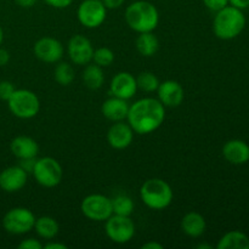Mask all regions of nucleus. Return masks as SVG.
I'll use <instances>...</instances> for the list:
<instances>
[{
	"label": "nucleus",
	"instance_id": "obj_1",
	"mask_svg": "<svg viewBox=\"0 0 249 249\" xmlns=\"http://www.w3.org/2000/svg\"><path fill=\"white\" fill-rule=\"evenodd\" d=\"M165 119V107L158 99L143 97L129 107L126 121L134 133L147 135L157 130Z\"/></svg>",
	"mask_w": 249,
	"mask_h": 249
},
{
	"label": "nucleus",
	"instance_id": "obj_2",
	"mask_svg": "<svg viewBox=\"0 0 249 249\" xmlns=\"http://www.w3.org/2000/svg\"><path fill=\"white\" fill-rule=\"evenodd\" d=\"M125 22L138 33L153 32L160 23V12L157 7L146 0H138L125 9Z\"/></svg>",
	"mask_w": 249,
	"mask_h": 249
},
{
	"label": "nucleus",
	"instance_id": "obj_3",
	"mask_svg": "<svg viewBox=\"0 0 249 249\" xmlns=\"http://www.w3.org/2000/svg\"><path fill=\"white\" fill-rule=\"evenodd\" d=\"M215 14L213 32L219 39L231 40L242 33L246 26V17L242 10L228 5Z\"/></svg>",
	"mask_w": 249,
	"mask_h": 249
},
{
	"label": "nucleus",
	"instance_id": "obj_4",
	"mask_svg": "<svg viewBox=\"0 0 249 249\" xmlns=\"http://www.w3.org/2000/svg\"><path fill=\"white\" fill-rule=\"evenodd\" d=\"M173 189L165 180L152 178L141 185L140 198L146 207L153 211H163L172 204Z\"/></svg>",
	"mask_w": 249,
	"mask_h": 249
},
{
	"label": "nucleus",
	"instance_id": "obj_5",
	"mask_svg": "<svg viewBox=\"0 0 249 249\" xmlns=\"http://www.w3.org/2000/svg\"><path fill=\"white\" fill-rule=\"evenodd\" d=\"M7 106L15 117L31 119L39 113L40 101L33 91L27 89H16L7 100Z\"/></svg>",
	"mask_w": 249,
	"mask_h": 249
},
{
	"label": "nucleus",
	"instance_id": "obj_6",
	"mask_svg": "<svg viewBox=\"0 0 249 249\" xmlns=\"http://www.w3.org/2000/svg\"><path fill=\"white\" fill-rule=\"evenodd\" d=\"M32 174L40 186L53 189L60 185L63 170L57 160L53 157H43L36 160Z\"/></svg>",
	"mask_w": 249,
	"mask_h": 249
},
{
	"label": "nucleus",
	"instance_id": "obj_7",
	"mask_svg": "<svg viewBox=\"0 0 249 249\" xmlns=\"http://www.w3.org/2000/svg\"><path fill=\"white\" fill-rule=\"evenodd\" d=\"M36 216L33 212L23 207H16L7 212L2 218V228L12 235H24L33 230Z\"/></svg>",
	"mask_w": 249,
	"mask_h": 249
},
{
	"label": "nucleus",
	"instance_id": "obj_8",
	"mask_svg": "<svg viewBox=\"0 0 249 249\" xmlns=\"http://www.w3.org/2000/svg\"><path fill=\"white\" fill-rule=\"evenodd\" d=\"M105 231L111 241L118 245H124L133 240L135 235V225L130 216L112 214L105 224Z\"/></svg>",
	"mask_w": 249,
	"mask_h": 249
},
{
	"label": "nucleus",
	"instance_id": "obj_9",
	"mask_svg": "<svg viewBox=\"0 0 249 249\" xmlns=\"http://www.w3.org/2000/svg\"><path fill=\"white\" fill-rule=\"evenodd\" d=\"M80 211H82L83 215L90 220L106 221L113 214L112 199L104 195H89L82 201Z\"/></svg>",
	"mask_w": 249,
	"mask_h": 249
},
{
	"label": "nucleus",
	"instance_id": "obj_10",
	"mask_svg": "<svg viewBox=\"0 0 249 249\" xmlns=\"http://www.w3.org/2000/svg\"><path fill=\"white\" fill-rule=\"evenodd\" d=\"M77 16L85 28H97L106 19L107 9L101 0H83L78 6Z\"/></svg>",
	"mask_w": 249,
	"mask_h": 249
},
{
	"label": "nucleus",
	"instance_id": "obj_11",
	"mask_svg": "<svg viewBox=\"0 0 249 249\" xmlns=\"http://www.w3.org/2000/svg\"><path fill=\"white\" fill-rule=\"evenodd\" d=\"M33 53L38 60L45 63H56L63 57L65 48L60 40L51 36H43L36 41Z\"/></svg>",
	"mask_w": 249,
	"mask_h": 249
},
{
	"label": "nucleus",
	"instance_id": "obj_12",
	"mask_svg": "<svg viewBox=\"0 0 249 249\" xmlns=\"http://www.w3.org/2000/svg\"><path fill=\"white\" fill-rule=\"evenodd\" d=\"M67 53L74 65L85 66L90 63V61H92L94 46L87 36L82 34H75L68 41Z\"/></svg>",
	"mask_w": 249,
	"mask_h": 249
},
{
	"label": "nucleus",
	"instance_id": "obj_13",
	"mask_svg": "<svg viewBox=\"0 0 249 249\" xmlns=\"http://www.w3.org/2000/svg\"><path fill=\"white\" fill-rule=\"evenodd\" d=\"M138 91L136 78L129 72H119L112 78L109 84V94L128 101Z\"/></svg>",
	"mask_w": 249,
	"mask_h": 249
},
{
	"label": "nucleus",
	"instance_id": "obj_14",
	"mask_svg": "<svg viewBox=\"0 0 249 249\" xmlns=\"http://www.w3.org/2000/svg\"><path fill=\"white\" fill-rule=\"evenodd\" d=\"M134 130L128 123L114 122L107 131V141L114 150H124L133 142Z\"/></svg>",
	"mask_w": 249,
	"mask_h": 249
},
{
	"label": "nucleus",
	"instance_id": "obj_15",
	"mask_svg": "<svg viewBox=\"0 0 249 249\" xmlns=\"http://www.w3.org/2000/svg\"><path fill=\"white\" fill-rule=\"evenodd\" d=\"M27 177L28 173L19 165L9 167L0 172V187L10 194L17 192L26 186Z\"/></svg>",
	"mask_w": 249,
	"mask_h": 249
},
{
	"label": "nucleus",
	"instance_id": "obj_16",
	"mask_svg": "<svg viewBox=\"0 0 249 249\" xmlns=\"http://www.w3.org/2000/svg\"><path fill=\"white\" fill-rule=\"evenodd\" d=\"M158 100L164 107H178L182 104L185 97L184 88L177 80H165L160 83L157 89Z\"/></svg>",
	"mask_w": 249,
	"mask_h": 249
},
{
	"label": "nucleus",
	"instance_id": "obj_17",
	"mask_svg": "<svg viewBox=\"0 0 249 249\" xmlns=\"http://www.w3.org/2000/svg\"><path fill=\"white\" fill-rule=\"evenodd\" d=\"M12 155L19 160L36 158L39 153V145L33 138L27 135L16 136L10 143Z\"/></svg>",
	"mask_w": 249,
	"mask_h": 249
},
{
	"label": "nucleus",
	"instance_id": "obj_18",
	"mask_svg": "<svg viewBox=\"0 0 249 249\" xmlns=\"http://www.w3.org/2000/svg\"><path fill=\"white\" fill-rule=\"evenodd\" d=\"M223 156L231 164H245L249 160V145L243 140L233 139L224 145Z\"/></svg>",
	"mask_w": 249,
	"mask_h": 249
},
{
	"label": "nucleus",
	"instance_id": "obj_19",
	"mask_svg": "<svg viewBox=\"0 0 249 249\" xmlns=\"http://www.w3.org/2000/svg\"><path fill=\"white\" fill-rule=\"evenodd\" d=\"M129 105L126 100L112 96L102 104L101 112L105 118L111 122H122L126 119L129 112Z\"/></svg>",
	"mask_w": 249,
	"mask_h": 249
},
{
	"label": "nucleus",
	"instance_id": "obj_20",
	"mask_svg": "<svg viewBox=\"0 0 249 249\" xmlns=\"http://www.w3.org/2000/svg\"><path fill=\"white\" fill-rule=\"evenodd\" d=\"M206 228V219L197 212H190L185 214L184 218L181 219V230L189 237H199L204 233Z\"/></svg>",
	"mask_w": 249,
	"mask_h": 249
},
{
	"label": "nucleus",
	"instance_id": "obj_21",
	"mask_svg": "<svg viewBox=\"0 0 249 249\" xmlns=\"http://www.w3.org/2000/svg\"><path fill=\"white\" fill-rule=\"evenodd\" d=\"M136 50L143 57H151L157 53L160 49V40L152 32H145V33H139L136 39Z\"/></svg>",
	"mask_w": 249,
	"mask_h": 249
},
{
	"label": "nucleus",
	"instance_id": "obj_22",
	"mask_svg": "<svg viewBox=\"0 0 249 249\" xmlns=\"http://www.w3.org/2000/svg\"><path fill=\"white\" fill-rule=\"evenodd\" d=\"M218 249H249V237L241 231H230L219 240Z\"/></svg>",
	"mask_w": 249,
	"mask_h": 249
},
{
	"label": "nucleus",
	"instance_id": "obj_23",
	"mask_svg": "<svg viewBox=\"0 0 249 249\" xmlns=\"http://www.w3.org/2000/svg\"><path fill=\"white\" fill-rule=\"evenodd\" d=\"M33 230L36 231L39 237L44 238V240H53L57 236L60 226H58L57 221L51 216H40V218L36 219Z\"/></svg>",
	"mask_w": 249,
	"mask_h": 249
},
{
	"label": "nucleus",
	"instance_id": "obj_24",
	"mask_svg": "<svg viewBox=\"0 0 249 249\" xmlns=\"http://www.w3.org/2000/svg\"><path fill=\"white\" fill-rule=\"evenodd\" d=\"M82 78L85 87H88L91 90L100 89L105 83V74L102 67L95 65V63H92V65L88 63L85 70L83 71Z\"/></svg>",
	"mask_w": 249,
	"mask_h": 249
},
{
	"label": "nucleus",
	"instance_id": "obj_25",
	"mask_svg": "<svg viewBox=\"0 0 249 249\" xmlns=\"http://www.w3.org/2000/svg\"><path fill=\"white\" fill-rule=\"evenodd\" d=\"M135 204L133 199L126 195H118L114 198H112V211L116 215L130 216L133 214Z\"/></svg>",
	"mask_w": 249,
	"mask_h": 249
},
{
	"label": "nucleus",
	"instance_id": "obj_26",
	"mask_svg": "<svg viewBox=\"0 0 249 249\" xmlns=\"http://www.w3.org/2000/svg\"><path fill=\"white\" fill-rule=\"evenodd\" d=\"M53 78L62 87H68L72 84L75 78L74 68L67 62H60L53 71Z\"/></svg>",
	"mask_w": 249,
	"mask_h": 249
},
{
	"label": "nucleus",
	"instance_id": "obj_27",
	"mask_svg": "<svg viewBox=\"0 0 249 249\" xmlns=\"http://www.w3.org/2000/svg\"><path fill=\"white\" fill-rule=\"evenodd\" d=\"M136 84H138V89L142 91L153 92L157 91L160 87V80L152 72H142L136 78Z\"/></svg>",
	"mask_w": 249,
	"mask_h": 249
},
{
	"label": "nucleus",
	"instance_id": "obj_28",
	"mask_svg": "<svg viewBox=\"0 0 249 249\" xmlns=\"http://www.w3.org/2000/svg\"><path fill=\"white\" fill-rule=\"evenodd\" d=\"M92 61L95 65L100 66V67H108L113 63L114 61V53L108 48H102L96 49L94 50V55H92Z\"/></svg>",
	"mask_w": 249,
	"mask_h": 249
},
{
	"label": "nucleus",
	"instance_id": "obj_29",
	"mask_svg": "<svg viewBox=\"0 0 249 249\" xmlns=\"http://www.w3.org/2000/svg\"><path fill=\"white\" fill-rule=\"evenodd\" d=\"M15 87L11 82H7V80H2L0 82V100H4V101H7V100L11 97V95L14 94Z\"/></svg>",
	"mask_w": 249,
	"mask_h": 249
},
{
	"label": "nucleus",
	"instance_id": "obj_30",
	"mask_svg": "<svg viewBox=\"0 0 249 249\" xmlns=\"http://www.w3.org/2000/svg\"><path fill=\"white\" fill-rule=\"evenodd\" d=\"M204 6L213 12L220 11L229 5V0H203Z\"/></svg>",
	"mask_w": 249,
	"mask_h": 249
},
{
	"label": "nucleus",
	"instance_id": "obj_31",
	"mask_svg": "<svg viewBox=\"0 0 249 249\" xmlns=\"http://www.w3.org/2000/svg\"><path fill=\"white\" fill-rule=\"evenodd\" d=\"M19 249H41L43 245L36 238H27L18 245Z\"/></svg>",
	"mask_w": 249,
	"mask_h": 249
},
{
	"label": "nucleus",
	"instance_id": "obj_32",
	"mask_svg": "<svg viewBox=\"0 0 249 249\" xmlns=\"http://www.w3.org/2000/svg\"><path fill=\"white\" fill-rule=\"evenodd\" d=\"M44 1L53 9H66V7L71 6L73 0H44Z\"/></svg>",
	"mask_w": 249,
	"mask_h": 249
},
{
	"label": "nucleus",
	"instance_id": "obj_33",
	"mask_svg": "<svg viewBox=\"0 0 249 249\" xmlns=\"http://www.w3.org/2000/svg\"><path fill=\"white\" fill-rule=\"evenodd\" d=\"M107 10H116L119 9L124 4L125 0H101Z\"/></svg>",
	"mask_w": 249,
	"mask_h": 249
},
{
	"label": "nucleus",
	"instance_id": "obj_34",
	"mask_svg": "<svg viewBox=\"0 0 249 249\" xmlns=\"http://www.w3.org/2000/svg\"><path fill=\"white\" fill-rule=\"evenodd\" d=\"M36 158H31V160H22L21 163H19V167L23 168L27 173H32L34 167V163H36Z\"/></svg>",
	"mask_w": 249,
	"mask_h": 249
},
{
	"label": "nucleus",
	"instance_id": "obj_35",
	"mask_svg": "<svg viewBox=\"0 0 249 249\" xmlns=\"http://www.w3.org/2000/svg\"><path fill=\"white\" fill-rule=\"evenodd\" d=\"M229 4L240 10H245L249 7V0H229Z\"/></svg>",
	"mask_w": 249,
	"mask_h": 249
},
{
	"label": "nucleus",
	"instance_id": "obj_36",
	"mask_svg": "<svg viewBox=\"0 0 249 249\" xmlns=\"http://www.w3.org/2000/svg\"><path fill=\"white\" fill-rule=\"evenodd\" d=\"M10 61V53L9 51L5 50V49L0 48V67L7 65Z\"/></svg>",
	"mask_w": 249,
	"mask_h": 249
},
{
	"label": "nucleus",
	"instance_id": "obj_37",
	"mask_svg": "<svg viewBox=\"0 0 249 249\" xmlns=\"http://www.w3.org/2000/svg\"><path fill=\"white\" fill-rule=\"evenodd\" d=\"M38 1V0H15V2H16L18 6L21 7H32L36 5V2Z\"/></svg>",
	"mask_w": 249,
	"mask_h": 249
},
{
	"label": "nucleus",
	"instance_id": "obj_38",
	"mask_svg": "<svg viewBox=\"0 0 249 249\" xmlns=\"http://www.w3.org/2000/svg\"><path fill=\"white\" fill-rule=\"evenodd\" d=\"M43 248L45 249H67V246L63 245V243L58 242H49L45 246H43Z\"/></svg>",
	"mask_w": 249,
	"mask_h": 249
},
{
	"label": "nucleus",
	"instance_id": "obj_39",
	"mask_svg": "<svg viewBox=\"0 0 249 249\" xmlns=\"http://www.w3.org/2000/svg\"><path fill=\"white\" fill-rule=\"evenodd\" d=\"M142 249H163V246L158 242H147L142 245Z\"/></svg>",
	"mask_w": 249,
	"mask_h": 249
},
{
	"label": "nucleus",
	"instance_id": "obj_40",
	"mask_svg": "<svg viewBox=\"0 0 249 249\" xmlns=\"http://www.w3.org/2000/svg\"><path fill=\"white\" fill-rule=\"evenodd\" d=\"M2 40H4V31H2V28L0 27V45H1Z\"/></svg>",
	"mask_w": 249,
	"mask_h": 249
},
{
	"label": "nucleus",
	"instance_id": "obj_41",
	"mask_svg": "<svg viewBox=\"0 0 249 249\" xmlns=\"http://www.w3.org/2000/svg\"><path fill=\"white\" fill-rule=\"evenodd\" d=\"M197 248H199V249H202V248L212 249V246H209V245H198V246H197Z\"/></svg>",
	"mask_w": 249,
	"mask_h": 249
}]
</instances>
